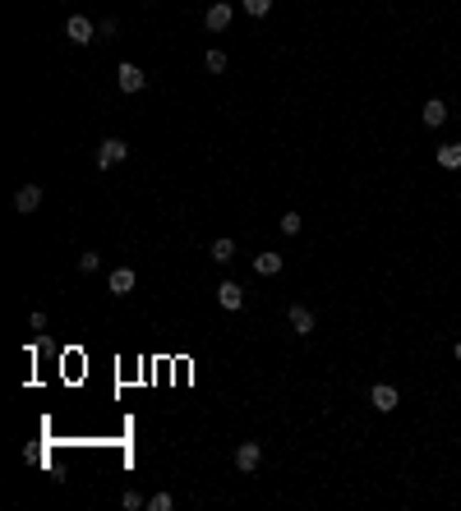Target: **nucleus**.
I'll use <instances>...</instances> for the list:
<instances>
[{
    "label": "nucleus",
    "mask_w": 461,
    "mask_h": 511,
    "mask_svg": "<svg viewBox=\"0 0 461 511\" xmlns=\"http://www.w3.org/2000/svg\"><path fill=\"white\" fill-rule=\"evenodd\" d=\"M217 304H222V309H240V304H244V290L240 286H235V281H222V286H217Z\"/></svg>",
    "instance_id": "9d476101"
},
{
    "label": "nucleus",
    "mask_w": 461,
    "mask_h": 511,
    "mask_svg": "<svg viewBox=\"0 0 461 511\" xmlns=\"http://www.w3.org/2000/svg\"><path fill=\"white\" fill-rule=\"evenodd\" d=\"M438 166H443V171H457L461 166V143H443L438 147Z\"/></svg>",
    "instance_id": "ddd939ff"
},
{
    "label": "nucleus",
    "mask_w": 461,
    "mask_h": 511,
    "mask_svg": "<svg viewBox=\"0 0 461 511\" xmlns=\"http://www.w3.org/2000/svg\"><path fill=\"white\" fill-rule=\"evenodd\" d=\"M148 507H152V511H171V507H175V497H171V493H152V497H148Z\"/></svg>",
    "instance_id": "aec40b11"
},
{
    "label": "nucleus",
    "mask_w": 461,
    "mask_h": 511,
    "mask_svg": "<svg viewBox=\"0 0 461 511\" xmlns=\"http://www.w3.org/2000/svg\"><path fill=\"white\" fill-rule=\"evenodd\" d=\"M203 65H208V74H222V70H227V51H217V46H212V51L203 56Z\"/></svg>",
    "instance_id": "2eb2a0df"
},
{
    "label": "nucleus",
    "mask_w": 461,
    "mask_h": 511,
    "mask_svg": "<svg viewBox=\"0 0 461 511\" xmlns=\"http://www.w3.org/2000/svg\"><path fill=\"white\" fill-rule=\"evenodd\" d=\"M203 23H208V33H227L231 28V5L227 0H212L208 14H203Z\"/></svg>",
    "instance_id": "423d86ee"
},
{
    "label": "nucleus",
    "mask_w": 461,
    "mask_h": 511,
    "mask_svg": "<svg viewBox=\"0 0 461 511\" xmlns=\"http://www.w3.org/2000/svg\"><path fill=\"white\" fill-rule=\"evenodd\" d=\"M420 120H425V125H429V130H438V125H443V120H447V106H443V102H438V97H429V102H425V111H420Z\"/></svg>",
    "instance_id": "f8f14e48"
},
{
    "label": "nucleus",
    "mask_w": 461,
    "mask_h": 511,
    "mask_svg": "<svg viewBox=\"0 0 461 511\" xmlns=\"http://www.w3.org/2000/svg\"><path fill=\"white\" fill-rule=\"evenodd\" d=\"M452 355H457V359H461V341H457V346H452Z\"/></svg>",
    "instance_id": "412c9836"
},
{
    "label": "nucleus",
    "mask_w": 461,
    "mask_h": 511,
    "mask_svg": "<svg viewBox=\"0 0 461 511\" xmlns=\"http://www.w3.org/2000/svg\"><path fill=\"white\" fill-rule=\"evenodd\" d=\"M125 157H130V143L125 139H102L97 147V171H111V166H120Z\"/></svg>",
    "instance_id": "f257e3e1"
},
{
    "label": "nucleus",
    "mask_w": 461,
    "mask_h": 511,
    "mask_svg": "<svg viewBox=\"0 0 461 511\" xmlns=\"http://www.w3.org/2000/svg\"><path fill=\"white\" fill-rule=\"evenodd\" d=\"M97 268H102V253H93V249L78 253V272H97Z\"/></svg>",
    "instance_id": "f3484780"
},
{
    "label": "nucleus",
    "mask_w": 461,
    "mask_h": 511,
    "mask_svg": "<svg viewBox=\"0 0 461 511\" xmlns=\"http://www.w3.org/2000/svg\"><path fill=\"white\" fill-rule=\"evenodd\" d=\"M231 258H235V240L217 235V240H212V263H231Z\"/></svg>",
    "instance_id": "4468645a"
},
{
    "label": "nucleus",
    "mask_w": 461,
    "mask_h": 511,
    "mask_svg": "<svg viewBox=\"0 0 461 511\" xmlns=\"http://www.w3.org/2000/svg\"><path fill=\"white\" fill-rule=\"evenodd\" d=\"M369 406L374 410H383V415H392V410L401 406V396H397V387H392V382H378L374 391H369Z\"/></svg>",
    "instance_id": "39448f33"
},
{
    "label": "nucleus",
    "mask_w": 461,
    "mask_h": 511,
    "mask_svg": "<svg viewBox=\"0 0 461 511\" xmlns=\"http://www.w3.org/2000/svg\"><path fill=\"white\" fill-rule=\"evenodd\" d=\"M240 5H244V14L263 19V14H268V9H272V0H240Z\"/></svg>",
    "instance_id": "a211bd4d"
},
{
    "label": "nucleus",
    "mask_w": 461,
    "mask_h": 511,
    "mask_svg": "<svg viewBox=\"0 0 461 511\" xmlns=\"http://www.w3.org/2000/svg\"><path fill=\"white\" fill-rule=\"evenodd\" d=\"M115 83H120V93H143V88H148V74H143L139 65L125 60L120 70H115Z\"/></svg>",
    "instance_id": "7ed1b4c3"
},
{
    "label": "nucleus",
    "mask_w": 461,
    "mask_h": 511,
    "mask_svg": "<svg viewBox=\"0 0 461 511\" xmlns=\"http://www.w3.org/2000/svg\"><path fill=\"white\" fill-rule=\"evenodd\" d=\"M14 208L24 212V217H28V212H37V208H42V184H24V189L14 194Z\"/></svg>",
    "instance_id": "6e6552de"
},
{
    "label": "nucleus",
    "mask_w": 461,
    "mask_h": 511,
    "mask_svg": "<svg viewBox=\"0 0 461 511\" xmlns=\"http://www.w3.org/2000/svg\"><path fill=\"white\" fill-rule=\"evenodd\" d=\"M93 37H97L93 19H83V14H70V19H65V42H70V46H88Z\"/></svg>",
    "instance_id": "f03ea898"
},
{
    "label": "nucleus",
    "mask_w": 461,
    "mask_h": 511,
    "mask_svg": "<svg viewBox=\"0 0 461 511\" xmlns=\"http://www.w3.org/2000/svg\"><path fill=\"white\" fill-rule=\"evenodd\" d=\"M286 322H291V332H296V337H309V332H314V309H305V304H291V309H286Z\"/></svg>",
    "instance_id": "0eeeda50"
},
{
    "label": "nucleus",
    "mask_w": 461,
    "mask_h": 511,
    "mask_svg": "<svg viewBox=\"0 0 461 511\" xmlns=\"http://www.w3.org/2000/svg\"><path fill=\"white\" fill-rule=\"evenodd\" d=\"M259 465H263V447H259V442H240V447H235V470L254 475Z\"/></svg>",
    "instance_id": "20e7f679"
},
{
    "label": "nucleus",
    "mask_w": 461,
    "mask_h": 511,
    "mask_svg": "<svg viewBox=\"0 0 461 511\" xmlns=\"http://www.w3.org/2000/svg\"><path fill=\"white\" fill-rule=\"evenodd\" d=\"M134 281H139V277H134V268H115L106 286H111V295H130V290H134Z\"/></svg>",
    "instance_id": "9b49d317"
},
{
    "label": "nucleus",
    "mask_w": 461,
    "mask_h": 511,
    "mask_svg": "<svg viewBox=\"0 0 461 511\" xmlns=\"http://www.w3.org/2000/svg\"><path fill=\"white\" fill-rule=\"evenodd\" d=\"M120 507H125V511H139V507H148V497H143V493H134V488H130V493L120 497Z\"/></svg>",
    "instance_id": "6ab92c4d"
},
{
    "label": "nucleus",
    "mask_w": 461,
    "mask_h": 511,
    "mask_svg": "<svg viewBox=\"0 0 461 511\" xmlns=\"http://www.w3.org/2000/svg\"><path fill=\"white\" fill-rule=\"evenodd\" d=\"M286 268V258H281V253H259V258H254V272H259V277H277V272Z\"/></svg>",
    "instance_id": "1a4fd4ad"
},
{
    "label": "nucleus",
    "mask_w": 461,
    "mask_h": 511,
    "mask_svg": "<svg viewBox=\"0 0 461 511\" xmlns=\"http://www.w3.org/2000/svg\"><path fill=\"white\" fill-rule=\"evenodd\" d=\"M277 226H281L286 235H296L300 226H305V217H300V212H281V221H277Z\"/></svg>",
    "instance_id": "dca6fc26"
}]
</instances>
